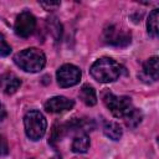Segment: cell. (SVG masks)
I'll return each instance as SVG.
<instances>
[{
    "label": "cell",
    "instance_id": "obj_8",
    "mask_svg": "<svg viewBox=\"0 0 159 159\" xmlns=\"http://www.w3.org/2000/svg\"><path fill=\"white\" fill-rule=\"evenodd\" d=\"M73 106H75V102L72 99L63 96H56L46 101L45 109L50 113H61V112L72 109Z\"/></svg>",
    "mask_w": 159,
    "mask_h": 159
},
{
    "label": "cell",
    "instance_id": "obj_19",
    "mask_svg": "<svg viewBox=\"0 0 159 159\" xmlns=\"http://www.w3.org/2000/svg\"><path fill=\"white\" fill-rule=\"evenodd\" d=\"M6 116V111H5V107L2 106V103H0V120H2Z\"/></svg>",
    "mask_w": 159,
    "mask_h": 159
},
{
    "label": "cell",
    "instance_id": "obj_14",
    "mask_svg": "<svg viewBox=\"0 0 159 159\" xmlns=\"http://www.w3.org/2000/svg\"><path fill=\"white\" fill-rule=\"evenodd\" d=\"M158 17H159V10L158 9H154L150 14H149V17H148V21H147V29H148V34L150 36H158Z\"/></svg>",
    "mask_w": 159,
    "mask_h": 159
},
{
    "label": "cell",
    "instance_id": "obj_18",
    "mask_svg": "<svg viewBox=\"0 0 159 159\" xmlns=\"http://www.w3.org/2000/svg\"><path fill=\"white\" fill-rule=\"evenodd\" d=\"M40 5L45 9V10H55V9H57L60 5H61V2L60 1H41L40 2Z\"/></svg>",
    "mask_w": 159,
    "mask_h": 159
},
{
    "label": "cell",
    "instance_id": "obj_2",
    "mask_svg": "<svg viewBox=\"0 0 159 159\" xmlns=\"http://www.w3.org/2000/svg\"><path fill=\"white\" fill-rule=\"evenodd\" d=\"M14 61L21 70L35 73L41 71L45 67L46 56L41 50L36 47H30L17 52L14 56Z\"/></svg>",
    "mask_w": 159,
    "mask_h": 159
},
{
    "label": "cell",
    "instance_id": "obj_15",
    "mask_svg": "<svg viewBox=\"0 0 159 159\" xmlns=\"http://www.w3.org/2000/svg\"><path fill=\"white\" fill-rule=\"evenodd\" d=\"M124 122L129 128H135L142 122V112L137 108H133L132 112L124 117Z\"/></svg>",
    "mask_w": 159,
    "mask_h": 159
},
{
    "label": "cell",
    "instance_id": "obj_4",
    "mask_svg": "<svg viewBox=\"0 0 159 159\" xmlns=\"http://www.w3.org/2000/svg\"><path fill=\"white\" fill-rule=\"evenodd\" d=\"M103 102L106 107L111 111V113L118 118H124L134 108L130 98L127 96H116L113 93H106L103 97Z\"/></svg>",
    "mask_w": 159,
    "mask_h": 159
},
{
    "label": "cell",
    "instance_id": "obj_13",
    "mask_svg": "<svg viewBox=\"0 0 159 159\" xmlns=\"http://www.w3.org/2000/svg\"><path fill=\"white\" fill-rule=\"evenodd\" d=\"M103 132H104L106 137H108L109 139H113V140L120 139V137L123 134L122 127L118 123H116V122H108V123H106L104 127H103Z\"/></svg>",
    "mask_w": 159,
    "mask_h": 159
},
{
    "label": "cell",
    "instance_id": "obj_3",
    "mask_svg": "<svg viewBox=\"0 0 159 159\" xmlns=\"http://www.w3.org/2000/svg\"><path fill=\"white\" fill-rule=\"evenodd\" d=\"M24 127L26 135L32 140L41 139L47 128V122L45 116L40 111H29L24 117Z\"/></svg>",
    "mask_w": 159,
    "mask_h": 159
},
{
    "label": "cell",
    "instance_id": "obj_9",
    "mask_svg": "<svg viewBox=\"0 0 159 159\" xmlns=\"http://www.w3.org/2000/svg\"><path fill=\"white\" fill-rule=\"evenodd\" d=\"M21 86V80L12 72H5L0 76V89L5 94H14Z\"/></svg>",
    "mask_w": 159,
    "mask_h": 159
},
{
    "label": "cell",
    "instance_id": "obj_17",
    "mask_svg": "<svg viewBox=\"0 0 159 159\" xmlns=\"http://www.w3.org/2000/svg\"><path fill=\"white\" fill-rule=\"evenodd\" d=\"M9 154V144L4 135L0 134V155H7Z\"/></svg>",
    "mask_w": 159,
    "mask_h": 159
},
{
    "label": "cell",
    "instance_id": "obj_6",
    "mask_svg": "<svg viewBox=\"0 0 159 159\" xmlns=\"http://www.w3.org/2000/svg\"><path fill=\"white\" fill-rule=\"evenodd\" d=\"M35 27H36V19L29 11L21 12L16 17L15 26H14L16 35L20 37H29L35 31Z\"/></svg>",
    "mask_w": 159,
    "mask_h": 159
},
{
    "label": "cell",
    "instance_id": "obj_10",
    "mask_svg": "<svg viewBox=\"0 0 159 159\" xmlns=\"http://www.w3.org/2000/svg\"><path fill=\"white\" fill-rule=\"evenodd\" d=\"M140 77L143 80H152V81H157L159 77V63H158V57H150L149 60H147L143 65V71L140 73Z\"/></svg>",
    "mask_w": 159,
    "mask_h": 159
},
{
    "label": "cell",
    "instance_id": "obj_11",
    "mask_svg": "<svg viewBox=\"0 0 159 159\" xmlns=\"http://www.w3.org/2000/svg\"><path fill=\"white\" fill-rule=\"evenodd\" d=\"M89 138L86 133H78L72 142L71 149L75 153H86L89 149Z\"/></svg>",
    "mask_w": 159,
    "mask_h": 159
},
{
    "label": "cell",
    "instance_id": "obj_7",
    "mask_svg": "<svg viewBox=\"0 0 159 159\" xmlns=\"http://www.w3.org/2000/svg\"><path fill=\"white\" fill-rule=\"evenodd\" d=\"M103 39L107 43H111L114 46H125L130 42V34L118 29L114 25H111L104 29Z\"/></svg>",
    "mask_w": 159,
    "mask_h": 159
},
{
    "label": "cell",
    "instance_id": "obj_12",
    "mask_svg": "<svg viewBox=\"0 0 159 159\" xmlns=\"http://www.w3.org/2000/svg\"><path fill=\"white\" fill-rule=\"evenodd\" d=\"M81 101L86 104V106H94L97 103V96H96V91L92 86L89 84H83L80 89V93H78Z\"/></svg>",
    "mask_w": 159,
    "mask_h": 159
},
{
    "label": "cell",
    "instance_id": "obj_5",
    "mask_svg": "<svg viewBox=\"0 0 159 159\" xmlns=\"http://www.w3.org/2000/svg\"><path fill=\"white\" fill-rule=\"evenodd\" d=\"M81 70L71 63H66L62 65L56 73V78H57V83L60 87H72L75 84H77L81 80Z\"/></svg>",
    "mask_w": 159,
    "mask_h": 159
},
{
    "label": "cell",
    "instance_id": "obj_20",
    "mask_svg": "<svg viewBox=\"0 0 159 159\" xmlns=\"http://www.w3.org/2000/svg\"><path fill=\"white\" fill-rule=\"evenodd\" d=\"M52 159H57V158H52Z\"/></svg>",
    "mask_w": 159,
    "mask_h": 159
},
{
    "label": "cell",
    "instance_id": "obj_16",
    "mask_svg": "<svg viewBox=\"0 0 159 159\" xmlns=\"http://www.w3.org/2000/svg\"><path fill=\"white\" fill-rule=\"evenodd\" d=\"M10 52H11L10 45L6 42L5 37L0 34V56H7L10 55Z\"/></svg>",
    "mask_w": 159,
    "mask_h": 159
},
{
    "label": "cell",
    "instance_id": "obj_1",
    "mask_svg": "<svg viewBox=\"0 0 159 159\" xmlns=\"http://www.w3.org/2000/svg\"><path fill=\"white\" fill-rule=\"evenodd\" d=\"M89 72L96 81L101 83H109L118 80V77L122 73V67L113 58L102 57V58H98L91 66Z\"/></svg>",
    "mask_w": 159,
    "mask_h": 159
}]
</instances>
